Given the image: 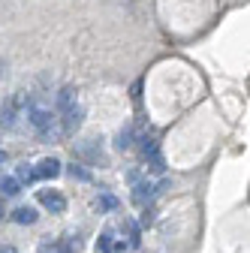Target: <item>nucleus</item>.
I'll return each instance as SVG.
<instances>
[{"mask_svg":"<svg viewBox=\"0 0 250 253\" xmlns=\"http://www.w3.org/2000/svg\"><path fill=\"white\" fill-rule=\"evenodd\" d=\"M27 121L30 126L40 133V136H51V126H54V115L42 106H27Z\"/></svg>","mask_w":250,"mask_h":253,"instance_id":"1","label":"nucleus"},{"mask_svg":"<svg viewBox=\"0 0 250 253\" xmlns=\"http://www.w3.org/2000/svg\"><path fill=\"white\" fill-rule=\"evenodd\" d=\"M21 103H24V97H21V90L18 93H12V97L3 103V109H0V126L3 130H9V126L15 124V118H18V109H21Z\"/></svg>","mask_w":250,"mask_h":253,"instance_id":"2","label":"nucleus"},{"mask_svg":"<svg viewBox=\"0 0 250 253\" xmlns=\"http://www.w3.org/2000/svg\"><path fill=\"white\" fill-rule=\"evenodd\" d=\"M37 199H40V205H42V208H48L51 214H64V211H67V199L60 196L57 190H40Z\"/></svg>","mask_w":250,"mask_h":253,"instance_id":"3","label":"nucleus"},{"mask_svg":"<svg viewBox=\"0 0 250 253\" xmlns=\"http://www.w3.org/2000/svg\"><path fill=\"white\" fill-rule=\"evenodd\" d=\"M60 115H64V130H60V133H64V136H70V133H76L79 130V126H82V106L76 103L73 109H67V112H60Z\"/></svg>","mask_w":250,"mask_h":253,"instance_id":"4","label":"nucleus"},{"mask_svg":"<svg viewBox=\"0 0 250 253\" xmlns=\"http://www.w3.org/2000/svg\"><path fill=\"white\" fill-rule=\"evenodd\" d=\"M34 175H37V178H45V181L57 178V175H60V160H54V157H45V160H40V163H37Z\"/></svg>","mask_w":250,"mask_h":253,"instance_id":"5","label":"nucleus"},{"mask_svg":"<svg viewBox=\"0 0 250 253\" xmlns=\"http://www.w3.org/2000/svg\"><path fill=\"white\" fill-rule=\"evenodd\" d=\"M76 103H79V100H76V87H70V84L60 87V93H57V109L67 112V109H73Z\"/></svg>","mask_w":250,"mask_h":253,"instance_id":"6","label":"nucleus"},{"mask_svg":"<svg viewBox=\"0 0 250 253\" xmlns=\"http://www.w3.org/2000/svg\"><path fill=\"white\" fill-rule=\"evenodd\" d=\"M37 211L34 208H27V205H21V208H15L12 211V220H15V223H21V226H30V223H37Z\"/></svg>","mask_w":250,"mask_h":253,"instance_id":"7","label":"nucleus"},{"mask_svg":"<svg viewBox=\"0 0 250 253\" xmlns=\"http://www.w3.org/2000/svg\"><path fill=\"white\" fill-rule=\"evenodd\" d=\"M0 190H3V196H18L21 193V184L12 175H0Z\"/></svg>","mask_w":250,"mask_h":253,"instance_id":"8","label":"nucleus"},{"mask_svg":"<svg viewBox=\"0 0 250 253\" xmlns=\"http://www.w3.org/2000/svg\"><path fill=\"white\" fill-rule=\"evenodd\" d=\"M97 253H115V238H112V232H103V235H100Z\"/></svg>","mask_w":250,"mask_h":253,"instance_id":"9","label":"nucleus"},{"mask_svg":"<svg viewBox=\"0 0 250 253\" xmlns=\"http://www.w3.org/2000/svg\"><path fill=\"white\" fill-rule=\"evenodd\" d=\"M130 142H133V130H130V126H124V130L118 133V142H115V145L124 151V148H130Z\"/></svg>","mask_w":250,"mask_h":253,"instance_id":"10","label":"nucleus"},{"mask_svg":"<svg viewBox=\"0 0 250 253\" xmlns=\"http://www.w3.org/2000/svg\"><path fill=\"white\" fill-rule=\"evenodd\" d=\"M67 172H70L73 178H79V181H90V172H87V169H82V166H76V163H73Z\"/></svg>","mask_w":250,"mask_h":253,"instance_id":"11","label":"nucleus"},{"mask_svg":"<svg viewBox=\"0 0 250 253\" xmlns=\"http://www.w3.org/2000/svg\"><path fill=\"white\" fill-rule=\"evenodd\" d=\"M34 178H37V175H34V169H30L27 163H24V166H18V184H21V181H27V184H30Z\"/></svg>","mask_w":250,"mask_h":253,"instance_id":"12","label":"nucleus"},{"mask_svg":"<svg viewBox=\"0 0 250 253\" xmlns=\"http://www.w3.org/2000/svg\"><path fill=\"white\" fill-rule=\"evenodd\" d=\"M97 205H100V208H106V211H112L118 202H115V196H106V193H103V196L97 199Z\"/></svg>","mask_w":250,"mask_h":253,"instance_id":"13","label":"nucleus"},{"mask_svg":"<svg viewBox=\"0 0 250 253\" xmlns=\"http://www.w3.org/2000/svg\"><path fill=\"white\" fill-rule=\"evenodd\" d=\"M0 253H18V250H15L12 244H3V247H0Z\"/></svg>","mask_w":250,"mask_h":253,"instance_id":"14","label":"nucleus"},{"mask_svg":"<svg viewBox=\"0 0 250 253\" xmlns=\"http://www.w3.org/2000/svg\"><path fill=\"white\" fill-rule=\"evenodd\" d=\"M42 253H64V247H42Z\"/></svg>","mask_w":250,"mask_h":253,"instance_id":"15","label":"nucleus"},{"mask_svg":"<svg viewBox=\"0 0 250 253\" xmlns=\"http://www.w3.org/2000/svg\"><path fill=\"white\" fill-rule=\"evenodd\" d=\"M3 160H6V154H3V151H0V163H3Z\"/></svg>","mask_w":250,"mask_h":253,"instance_id":"16","label":"nucleus"},{"mask_svg":"<svg viewBox=\"0 0 250 253\" xmlns=\"http://www.w3.org/2000/svg\"><path fill=\"white\" fill-rule=\"evenodd\" d=\"M0 217H3V202H0Z\"/></svg>","mask_w":250,"mask_h":253,"instance_id":"17","label":"nucleus"}]
</instances>
